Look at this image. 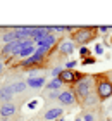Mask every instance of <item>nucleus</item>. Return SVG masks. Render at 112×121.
<instances>
[{"mask_svg": "<svg viewBox=\"0 0 112 121\" xmlns=\"http://www.w3.org/2000/svg\"><path fill=\"white\" fill-rule=\"evenodd\" d=\"M97 35H98L97 28L83 26V28H76L74 33L71 35V38H72V42H74L76 45H79V47H86L88 43H91L95 38H97Z\"/></svg>", "mask_w": 112, "mask_h": 121, "instance_id": "f257e3e1", "label": "nucleus"}, {"mask_svg": "<svg viewBox=\"0 0 112 121\" xmlns=\"http://www.w3.org/2000/svg\"><path fill=\"white\" fill-rule=\"evenodd\" d=\"M95 93L102 100H107L112 97V81L109 80L107 74H98L95 76Z\"/></svg>", "mask_w": 112, "mask_h": 121, "instance_id": "f03ea898", "label": "nucleus"}, {"mask_svg": "<svg viewBox=\"0 0 112 121\" xmlns=\"http://www.w3.org/2000/svg\"><path fill=\"white\" fill-rule=\"evenodd\" d=\"M76 93V99L78 100H85V99L90 95V93L95 92V76H90L86 74L79 83H76L74 86H71Z\"/></svg>", "mask_w": 112, "mask_h": 121, "instance_id": "7ed1b4c3", "label": "nucleus"}, {"mask_svg": "<svg viewBox=\"0 0 112 121\" xmlns=\"http://www.w3.org/2000/svg\"><path fill=\"white\" fill-rule=\"evenodd\" d=\"M19 48H21V42H19V40L4 45L2 48H0V59H2V60L12 59L14 56H17V54H19Z\"/></svg>", "mask_w": 112, "mask_h": 121, "instance_id": "20e7f679", "label": "nucleus"}, {"mask_svg": "<svg viewBox=\"0 0 112 121\" xmlns=\"http://www.w3.org/2000/svg\"><path fill=\"white\" fill-rule=\"evenodd\" d=\"M57 50H59L60 56L67 57V56H71V54H74L76 43L72 42V38H60V40H59V45H57Z\"/></svg>", "mask_w": 112, "mask_h": 121, "instance_id": "39448f33", "label": "nucleus"}, {"mask_svg": "<svg viewBox=\"0 0 112 121\" xmlns=\"http://www.w3.org/2000/svg\"><path fill=\"white\" fill-rule=\"evenodd\" d=\"M59 104H60V107L62 106H74V104L78 102V99H76V93L72 88H67V90H62L59 93Z\"/></svg>", "mask_w": 112, "mask_h": 121, "instance_id": "423d86ee", "label": "nucleus"}, {"mask_svg": "<svg viewBox=\"0 0 112 121\" xmlns=\"http://www.w3.org/2000/svg\"><path fill=\"white\" fill-rule=\"evenodd\" d=\"M57 40H60V38L55 35V33H50V35H47L43 38V40H40V42H36L35 45L36 47H47V48H55L59 45V42Z\"/></svg>", "mask_w": 112, "mask_h": 121, "instance_id": "0eeeda50", "label": "nucleus"}, {"mask_svg": "<svg viewBox=\"0 0 112 121\" xmlns=\"http://www.w3.org/2000/svg\"><path fill=\"white\" fill-rule=\"evenodd\" d=\"M62 114H64V109L62 107H50L48 111L43 114V118L47 121H59L60 118H62Z\"/></svg>", "mask_w": 112, "mask_h": 121, "instance_id": "6e6552de", "label": "nucleus"}, {"mask_svg": "<svg viewBox=\"0 0 112 121\" xmlns=\"http://www.w3.org/2000/svg\"><path fill=\"white\" fill-rule=\"evenodd\" d=\"M14 97V92L10 88V85H2L0 86V102L2 104H10Z\"/></svg>", "mask_w": 112, "mask_h": 121, "instance_id": "1a4fd4ad", "label": "nucleus"}, {"mask_svg": "<svg viewBox=\"0 0 112 121\" xmlns=\"http://www.w3.org/2000/svg\"><path fill=\"white\" fill-rule=\"evenodd\" d=\"M74 78H76V71H69V69H62V73L59 76L62 85H71V86H74Z\"/></svg>", "mask_w": 112, "mask_h": 121, "instance_id": "9d476101", "label": "nucleus"}, {"mask_svg": "<svg viewBox=\"0 0 112 121\" xmlns=\"http://www.w3.org/2000/svg\"><path fill=\"white\" fill-rule=\"evenodd\" d=\"M16 111H17V109H16V106L12 102H10V104H2V106H0V118L7 119L10 116H14Z\"/></svg>", "mask_w": 112, "mask_h": 121, "instance_id": "9b49d317", "label": "nucleus"}, {"mask_svg": "<svg viewBox=\"0 0 112 121\" xmlns=\"http://www.w3.org/2000/svg\"><path fill=\"white\" fill-rule=\"evenodd\" d=\"M26 85L29 86V88L38 90V88H43V86L47 85V81H45L43 76H35V78H28L26 80Z\"/></svg>", "mask_w": 112, "mask_h": 121, "instance_id": "f8f14e48", "label": "nucleus"}, {"mask_svg": "<svg viewBox=\"0 0 112 121\" xmlns=\"http://www.w3.org/2000/svg\"><path fill=\"white\" fill-rule=\"evenodd\" d=\"M2 43L4 45H7V43H12V42H17V36H16V31L14 30H5L4 33H2ZM21 42V40H19Z\"/></svg>", "mask_w": 112, "mask_h": 121, "instance_id": "ddd939ff", "label": "nucleus"}, {"mask_svg": "<svg viewBox=\"0 0 112 121\" xmlns=\"http://www.w3.org/2000/svg\"><path fill=\"white\" fill-rule=\"evenodd\" d=\"M98 102H100V99L97 97V93H90V95L85 99V100H81V104H83V106H85V107H93V106H98Z\"/></svg>", "mask_w": 112, "mask_h": 121, "instance_id": "4468645a", "label": "nucleus"}, {"mask_svg": "<svg viewBox=\"0 0 112 121\" xmlns=\"http://www.w3.org/2000/svg\"><path fill=\"white\" fill-rule=\"evenodd\" d=\"M45 86H47V90H50V92H60V88H62V81H60L59 78H52V81H48Z\"/></svg>", "mask_w": 112, "mask_h": 121, "instance_id": "2eb2a0df", "label": "nucleus"}, {"mask_svg": "<svg viewBox=\"0 0 112 121\" xmlns=\"http://www.w3.org/2000/svg\"><path fill=\"white\" fill-rule=\"evenodd\" d=\"M10 88H12L14 95H16V93H22L28 88V85H26V81H14V83H10Z\"/></svg>", "mask_w": 112, "mask_h": 121, "instance_id": "dca6fc26", "label": "nucleus"}, {"mask_svg": "<svg viewBox=\"0 0 112 121\" xmlns=\"http://www.w3.org/2000/svg\"><path fill=\"white\" fill-rule=\"evenodd\" d=\"M79 56H81V60H83V59L91 57V52H90L88 47H79Z\"/></svg>", "mask_w": 112, "mask_h": 121, "instance_id": "f3484780", "label": "nucleus"}, {"mask_svg": "<svg viewBox=\"0 0 112 121\" xmlns=\"http://www.w3.org/2000/svg\"><path fill=\"white\" fill-rule=\"evenodd\" d=\"M78 66V60H74V59H71V60H67L66 62V66H64V69H69V71H74V68Z\"/></svg>", "mask_w": 112, "mask_h": 121, "instance_id": "a211bd4d", "label": "nucleus"}, {"mask_svg": "<svg viewBox=\"0 0 112 121\" xmlns=\"http://www.w3.org/2000/svg\"><path fill=\"white\" fill-rule=\"evenodd\" d=\"M97 31L102 33V35H107V33L112 31V28H110V26H97Z\"/></svg>", "mask_w": 112, "mask_h": 121, "instance_id": "6ab92c4d", "label": "nucleus"}, {"mask_svg": "<svg viewBox=\"0 0 112 121\" xmlns=\"http://www.w3.org/2000/svg\"><path fill=\"white\" fill-rule=\"evenodd\" d=\"M62 69H64V68H60V66H55V68L52 69V76H54V78H59L60 73H62Z\"/></svg>", "mask_w": 112, "mask_h": 121, "instance_id": "aec40b11", "label": "nucleus"}, {"mask_svg": "<svg viewBox=\"0 0 112 121\" xmlns=\"http://www.w3.org/2000/svg\"><path fill=\"white\" fill-rule=\"evenodd\" d=\"M95 62H97V59H95V57H88V59H83V60H81L83 66H91V64H95Z\"/></svg>", "mask_w": 112, "mask_h": 121, "instance_id": "412c9836", "label": "nucleus"}, {"mask_svg": "<svg viewBox=\"0 0 112 121\" xmlns=\"http://www.w3.org/2000/svg\"><path fill=\"white\" fill-rule=\"evenodd\" d=\"M95 54H97V56H102L104 54V43H97V45H95Z\"/></svg>", "mask_w": 112, "mask_h": 121, "instance_id": "4be33fe9", "label": "nucleus"}, {"mask_svg": "<svg viewBox=\"0 0 112 121\" xmlns=\"http://www.w3.org/2000/svg\"><path fill=\"white\" fill-rule=\"evenodd\" d=\"M38 104H40L38 100H31V102H28V104H26V107L33 111V109H36V107H38Z\"/></svg>", "mask_w": 112, "mask_h": 121, "instance_id": "5701e85b", "label": "nucleus"}, {"mask_svg": "<svg viewBox=\"0 0 112 121\" xmlns=\"http://www.w3.org/2000/svg\"><path fill=\"white\" fill-rule=\"evenodd\" d=\"M54 33H55V35H60V33H66V31H64V26H54Z\"/></svg>", "mask_w": 112, "mask_h": 121, "instance_id": "b1692460", "label": "nucleus"}, {"mask_svg": "<svg viewBox=\"0 0 112 121\" xmlns=\"http://www.w3.org/2000/svg\"><path fill=\"white\" fill-rule=\"evenodd\" d=\"M59 93H60V92H50L47 99H50V100H55V99H59Z\"/></svg>", "mask_w": 112, "mask_h": 121, "instance_id": "393cba45", "label": "nucleus"}, {"mask_svg": "<svg viewBox=\"0 0 112 121\" xmlns=\"http://www.w3.org/2000/svg\"><path fill=\"white\" fill-rule=\"evenodd\" d=\"M40 69V68H33V69H29L28 71V74H29V78H35V74H36V71Z\"/></svg>", "mask_w": 112, "mask_h": 121, "instance_id": "a878e982", "label": "nucleus"}, {"mask_svg": "<svg viewBox=\"0 0 112 121\" xmlns=\"http://www.w3.org/2000/svg\"><path fill=\"white\" fill-rule=\"evenodd\" d=\"M2 71H4V60L0 59V74H2Z\"/></svg>", "mask_w": 112, "mask_h": 121, "instance_id": "bb28decb", "label": "nucleus"}, {"mask_svg": "<svg viewBox=\"0 0 112 121\" xmlns=\"http://www.w3.org/2000/svg\"><path fill=\"white\" fill-rule=\"evenodd\" d=\"M76 121H83V116H78V118H76Z\"/></svg>", "mask_w": 112, "mask_h": 121, "instance_id": "cd10ccee", "label": "nucleus"}, {"mask_svg": "<svg viewBox=\"0 0 112 121\" xmlns=\"http://www.w3.org/2000/svg\"><path fill=\"white\" fill-rule=\"evenodd\" d=\"M109 80H110V81H112V73H110V74H109Z\"/></svg>", "mask_w": 112, "mask_h": 121, "instance_id": "c85d7f7f", "label": "nucleus"}, {"mask_svg": "<svg viewBox=\"0 0 112 121\" xmlns=\"http://www.w3.org/2000/svg\"><path fill=\"white\" fill-rule=\"evenodd\" d=\"M110 35H112V31H110Z\"/></svg>", "mask_w": 112, "mask_h": 121, "instance_id": "c756f323", "label": "nucleus"}, {"mask_svg": "<svg viewBox=\"0 0 112 121\" xmlns=\"http://www.w3.org/2000/svg\"><path fill=\"white\" fill-rule=\"evenodd\" d=\"M110 43H112V42H110Z\"/></svg>", "mask_w": 112, "mask_h": 121, "instance_id": "7c9ffc66", "label": "nucleus"}]
</instances>
